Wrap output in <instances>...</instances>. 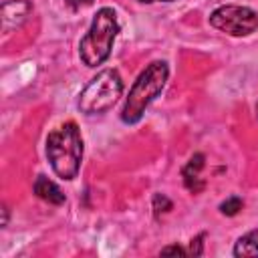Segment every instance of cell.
Instances as JSON below:
<instances>
[{
  "label": "cell",
  "mask_w": 258,
  "mask_h": 258,
  "mask_svg": "<svg viewBox=\"0 0 258 258\" xmlns=\"http://www.w3.org/2000/svg\"><path fill=\"white\" fill-rule=\"evenodd\" d=\"M6 222H8V210H6V206L2 208V226H6Z\"/></svg>",
  "instance_id": "cell-15"
},
{
  "label": "cell",
  "mask_w": 258,
  "mask_h": 258,
  "mask_svg": "<svg viewBox=\"0 0 258 258\" xmlns=\"http://www.w3.org/2000/svg\"><path fill=\"white\" fill-rule=\"evenodd\" d=\"M210 24L230 36H248L258 28V12L248 6L226 4L210 14Z\"/></svg>",
  "instance_id": "cell-5"
},
{
  "label": "cell",
  "mask_w": 258,
  "mask_h": 258,
  "mask_svg": "<svg viewBox=\"0 0 258 258\" xmlns=\"http://www.w3.org/2000/svg\"><path fill=\"white\" fill-rule=\"evenodd\" d=\"M234 256H244V258H256L258 256V228L244 234L236 246H234Z\"/></svg>",
  "instance_id": "cell-9"
},
{
  "label": "cell",
  "mask_w": 258,
  "mask_h": 258,
  "mask_svg": "<svg viewBox=\"0 0 258 258\" xmlns=\"http://www.w3.org/2000/svg\"><path fill=\"white\" fill-rule=\"evenodd\" d=\"M153 208H155V214H159V212H169V210H171V202H169L165 196L157 194V196L153 198Z\"/></svg>",
  "instance_id": "cell-11"
},
{
  "label": "cell",
  "mask_w": 258,
  "mask_h": 258,
  "mask_svg": "<svg viewBox=\"0 0 258 258\" xmlns=\"http://www.w3.org/2000/svg\"><path fill=\"white\" fill-rule=\"evenodd\" d=\"M141 2H171V0H141Z\"/></svg>",
  "instance_id": "cell-16"
},
{
  "label": "cell",
  "mask_w": 258,
  "mask_h": 258,
  "mask_svg": "<svg viewBox=\"0 0 258 258\" xmlns=\"http://www.w3.org/2000/svg\"><path fill=\"white\" fill-rule=\"evenodd\" d=\"M32 6L28 0H6L2 4V26L6 32L18 28L30 14Z\"/></svg>",
  "instance_id": "cell-6"
},
{
  "label": "cell",
  "mask_w": 258,
  "mask_h": 258,
  "mask_svg": "<svg viewBox=\"0 0 258 258\" xmlns=\"http://www.w3.org/2000/svg\"><path fill=\"white\" fill-rule=\"evenodd\" d=\"M71 8H83V6H89V4H93V0H64Z\"/></svg>",
  "instance_id": "cell-14"
},
{
  "label": "cell",
  "mask_w": 258,
  "mask_h": 258,
  "mask_svg": "<svg viewBox=\"0 0 258 258\" xmlns=\"http://www.w3.org/2000/svg\"><path fill=\"white\" fill-rule=\"evenodd\" d=\"M161 254H187V250H183L181 246H167L161 250Z\"/></svg>",
  "instance_id": "cell-13"
},
{
  "label": "cell",
  "mask_w": 258,
  "mask_h": 258,
  "mask_svg": "<svg viewBox=\"0 0 258 258\" xmlns=\"http://www.w3.org/2000/svg\"><path fill=\"white\" fill-rule=\"evenodd\" d=\"M204 238H206V234H200L196 240H191L187 254H194V256H202V254H204V242H202Z\"/></svg>",
  "instance_id": "cell-12"
},
{
  "label": "cell",
  "mask_w": 258,
  "mask_h": 258,
  "mask_svg": "<svg viewBox=\"0 0 258 258\" xmlns=\"http://www.w3.org/2000/svg\"><path fill=\"white\" fill-rule=\"evenodd\" d=\"M123 93V81L115 69H105L93 77L79 95V109L85 115L109 111Z\"/></svg>",
  "instance_id": "cell-4"
},
{
  "label": "cell",
  "mask_w": 258,
  "mask_h": 258,
  "mask_svg": "<svg viewBox=\"0 0 258 258\" xmlns=\"http://www.w3.org/2000/svg\"><path fill=\"white\" fill-rule=\"evenodd\" d=\"M46 157L54 173L62 179H73L83 161V139L77 123L69 121L56 127L46 137Z\"/></svg>",
  "instance_id": "cell-1"
},
{
  "label": "cell",
  "mask_w": 258,
  "mask_h": 258,
  "mask_svg": "<svg viewBox=\"0 0 258 258\" xmlns=\"http://www.w3.org/2000/svg\"><path fill=\"white\" fill-rule=\"evenodd\" d=\"M242 206H244V202L234 196V198H228L226 202L220 204V212H222L224 216H236V214L242 210Z\"/></svg>",
  "instance_id": "cell-10"
},
{
  "label": "cell",
  "mask_w": 258,
  "mask_h": 258,
  "mask_svg": "<svg viewBox=\"0 0 258 258\" xmlns=\"http://www.w3.org/2000/svg\"><path fill=\"white\" fill-rule=\"evenodd\" d=\"M117 32H119V22H117L115 10L101 8L95 14L89 32L81 38V44H79L81 60L87 67H97L101 62H105L111 54L113 40H115Z\"/></svg>",
  "instance_id": "cell-3"
},
{
  "label": "cell",
  "mask_w": 258,
  "mask_h": 258,
  "mask_svg": "<svg viewBox=\"0 0 258 258\" xmlns=\"http://www.w3.org/2000/svg\"><path fill=\"white\" fill-rule=\"evenodd\" d=\"M204 155L202 153H196L189 161H187V165L183 167V183H185V187L189 189V191H194V194H198V191H202L204 187H206V183H204V179L200 177V171H202V167H204Z\"/></svg>",
  "instance_id": "cell-7"
},
{
  "label": "cell",
  "mask_w": 258,
  "mask_h": 258,
  "mask_svg": "<svg viewBox=\"0 0 258 258\" xmlns=\"http://www.w3.org/2000/svg\"><path fill=\"white\" fill-rule=\"evenodd\" d=\"M167 75H169V69H167V62L163 60H153L151 64H147V69L137 77V81L133 83L131 91H129V97L123 105V111H121V119L129 125L137 123L145 109L149 107V103L161 93V89L165 87V81H167Z\"/></svg>",
  "instance_id": "cell-2"
},
{
  "label": "cell",
  "mask_w": 258,
  "mask_h": 258,
  "mask_svg": "<svg viewBox=\"0 0 258 258\" xmlns=\"http://www.w3.org/2000/svg\"><path fill=\"white\" fill-rule=\"evenodd\" d=\"M256 113H258V105H256Z\"/></svg>",
  "instance_id": "cell-17"
},
{
  "label": "cell",
  "mask_w": 258,
  "mask_h": 258,
  "mask_svg": "<svg viewBox=\"0 0 258 258\" xmlns=\"http://www.w3.org/2000/svg\"><path fill=\"white\" fill-rule=\"evenodd\" d=\"M34 194H36L40 200H44V202H48V204H52V206L64 204V194H62L60 187H58L54 181H50L46 175H38V177H36V181H34Z\"/></svg>",
  "instance_id": "cell-8"
}]
</instances>
